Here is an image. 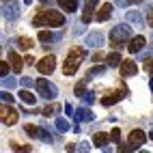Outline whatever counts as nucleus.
<instances>
[{"instance_id":"obj_1","label":"nucleus","mask_w":153,"mask_h":153,"mask_svg":"<svg viewBox=\"0 0 153 153\" xmlns=\"http://www.w3.org/2000/svg\"><path fill=\"white\" fill-rule=\"evenodd\" d=\"M35 26H48V28H60L65 26V15L60 11H54V9H45V11H39L33 17Z\"/></svg>"},{"instance_id":"obj_2","label":"nucleus","mask_w":153,"mask_h":153,"mask_svg":"<svg viewBox=\"0 0 153 153\" xmlns=\"http://www.w3.org/2000/svg\"><path fill=\"white\" fill-rule=\"evenodd\" d=\"M84 54H86L84 48H78V45L71 48L69 54H67V58H65V63H63V74L65 76H74L76 71H78V67H80V63H82Z\"/></svg>"},{"instance_id":"obj_3","label":"nucleus","mask_w":153,"mask_h":153,"mask_svg":"<svg viewBox=\"0 0 153 153\" xmlns=\"http://www.w3.org/2000/svg\"><path fill=\"white\" fill-rule=\"evenodd\" d=\"M129 35H131V26L127 24H117L114 28L110 30V45L112 48H121V45H125L129 41Z\"/></svg>"},{"instance_id":"obj_4","label":"nucleus","mask_w":153,"mask_h":153,"mask_svg":"<svg viewBox=\"0 0 153 153\" xmlns=\"http://www.w3.org/2000/svg\"><path fill=\"white\" fill-rule=\"evenodd\" d=\"M35 86H37V91H39V95H43L45 99H54V97L58 95L56 86H54V84H50L45 78H39L37 82H35Z\"/></svg>"},{"instance_id":"obj_5","label":"nucleus","mask_w":153,"mask_h":153,"mask_svg":"<svg viewBox=\"0 0 153 153\" xmlns=\"http://www.w3.org/2000/svg\"><path fill=\"white\" fill-rule=\"evenodd\" d=\"M145 142H147V131H145V129H131V131H129V136H127V145H129L131 151L138 149V147H142Z\"/></svg>"},{"instance_id":"obj_6","label":"nucleus","mask_w":153,"mask_h":153,"mask_svg":"<svg viewBox=\"0 0 153 153\" xmlns=\"http://www.w3.org/2000/svg\"><path fill=\"white\" fill-rule=\"evenodd\" d=\"M127 95V88L123 86V84H121L117 91H110V93L108 95H104V97H101V106H112V104H117V101H121V99H123Z\"/></svg>"},{"instance_id":"obj_7","label":"nucleus","mask_w":153,"mask_h":153,"mask_svg":"<svg viewBox=\"0 0 153 153\" xmlns=\"http://www.w3.org/2000/svg\"><path fill=\"white\" fill-rule=\"evenodd\" d=\"M17 110L11 104H2V110H0V119H2V125H15L17 123Z\"/></svg>"},{"instance_id":"obj_8","label":"nucleus","mask_w":153,"mask_h":153,"mask_svg":"<svg viewBox=\"0 0 153 153\" xmlns=\"http://www.w3.org/2000/svg\"><path fill=\"white\" fill-rule=\"evenodd\" d=\"M54 69H56V58H54L52 54H48V56H43L41 60H37V71H39V74L50 76Z\"/></svg>"},{"instance_id":"obj_9","label":"nucleus","mask_w":153,"mask_h":153,"mask_svg":"<svg viewBox=\"0 0 153 153\" xmlns=\"http://www.w3.org/2000/svg\"><path fill=\"white\" fill-rule=\"evenodd\" d=\"M97 7H99V0H84V11H82V24H91L93 17L97 15Z\"/></svg>"},{"instance_id":"obj_10","label":"nucleus","mask_w":153,"mask_h":153,"mask_svg":"<svg viewBox=\"0 0 153 153\" xmlns=\"http://www.w3.org/2000/svg\"><path fill=\"white\" fill-rule=\"evenodd\" d=\"M145 43H147V39H145V37H140V35L131 37L129 41H127V50H129V54H136V52H140V50L145 48Z\"/></svg>"},{"instance_id":"obj_11","label":"nucleus","mask_w":153,"mask_h":153,"mask_svg":"<svg viewBox=\"0 0 153 153\" xmlns=\"http://www.w3.org/2000/svg\"><path fill=\"white\" fill-rule=\"evenodd\" d=\"M4 17L11 19V22L19 17V4L15 2V0H9V4L4 2Z\"/></svg>"},{"instance_id":"obj_12","label":"nucleus","mask_w":153,"mask_h":153,"mask_svg":"<svg viewBox=\"0 0 153 153\" xmlns=\"http://www.w3.org/2000/svg\"><path fill=\"white\" fill-rule=\"evenodd\" d=\"M7 58H9V63H11V69L15 71V74H19V71L24 69V60H26V58H22L17 52H9Z\"/></svg>"},{"instance_id":"obj_13","label":"nucleus","mask_w":153,"mask_h":153,"mask_svg":"<svg viewBox=\"0 0 153 153\" xmlns=\"http://www.w3.org/2000/svg\"><path fill=\"white\" fill-rule=\"evenodd\" d=\"M136 71H138V67H136L134 60H123V63H121V76H123V78L136 76Z\"/></svg>"},{"instance_id":"obj_14","label":"nucleus","mask_w":153,"mask_h":153,"mask_svg":"<svg viewBox=\"0 0 153 153\" xmlns=\"http://www.w3.org/2000/svg\"><path fill=\"white\" fill-rule=\"evenodd\" d=\"M112 15V2H104L99 9H97V15H95V19L97 22H106V19Z\"/></svg>"},{"instance_id":"obj_15","label":"nucleus","mask_w":153,"mask_h":153,"mask_svg":"<svg viewBox=\"0 0 153 153\" xmlns=\"http://www.w3.org/2000/svg\"><path fill=\"white\" fill-rule=\"evenodd\" d=\"M58 7L67 13H74L78 11V0H58Z\"/></svg>"},{"instance_id":"obj_16","label":"nucleus","mask_w":153,"mask_h":153,"mask_svg":"<svg viewBox=\"0 0 153 153\" xmlns=\"http://www.w3.org/2000/svg\"><path fill=\"white\" fill-rule=\"evenodd\" d=\"M101 41H104V35H101V33H91L86 37V45H91V48H99Z\"/></svg>"},{"instance_id":"obj_17","label":"nucleus","mask_w":153,"mask_h":153,"mask_svg":"<svg viewBox=\"0 0 153 153\" xmlns=\"http://www.w3.org/2000/svg\"><path fill=\"white\" fill-rule=\"evenodd\" d=\"M110 140V134H106V131H97V134L93 136V145L95 147H106Z\"/></svg>"},{"instance_id":"obj_18","label":"nucleus","mask_w":153,"mask_h":153,"mask_svg":"<svg viewBox=\"0 0 153 153\" xmlns=\"http://www.w3.org/2000/svg\"><path fill=\"white\" fill-rule=\"evenodd\" d=\"M19 99H22L26 106H35V101H37V97L30 93L28 88H22V91H19Z\"/></svg>"},{"instance_id":"obj_19","label":"nucleus","mask_w":153,"mask_h":153,"mask_svg":"<svg viewBox=\"0 0 153 153\" xmlns=\"http://www.w3.org/2000/svg\"><path fill=\"white\" fill-rule=\"evenodd\" d=\"M74 114H76V119H78V121H93V117H95L88 108H78Z\"/></svg>"},{"instance_id":"obj_20","label":"nucleus","mask_w":153,"mask_h":153,"mask_svg":"<svg viewBox=\"0 0 153 153\" xmlns=\"http://www.w3.org/2000/svg\"><path fill=\"white\" fill-rule=\"evenodd\" d=\"M121 63H123V60H121V54L119 52H110L106 56V65L108 67H121Z\"/></svg>"},{"instance_id":"obj_21","label":"nucleus","mask_w":153,"mask_h":153,"mask_svg":"<svg viewBox=\"0 0 153 153\" xmlns=\"http://www.w3.org/2000/svg\"><path fill=\"white\" fill-rule=\"evenodd\" d=\"M86 82H88V78H84L82 82H78V84L74 86V93H76L78 97H84V95H86Z\"/></svg>"},{"instance_id":"obj_22","label":"nucleus","mask_w":153,"mask_h":153,"mask_svg":"<svg viewBox=\"0 0 153 153\" xmlns=\"http://www.w3.org/2000/svg\"><path fill=\"white\" fill-rule=\"evenodd\" d=\"M127 22L129 24H134V26H140L142 24V17H140V13H136V11H127Z\"/></svg>"},{"instance_id":"obj_23","label":"nucleus","mask_w":153,"mask_h":153,"mask_svg":"<svg viewBox=\"0 0 153 153\" xmlns=\"http://www.w3.org/2000/svg\"><path fill=\"white\" fill-rule=\"evenodd\" d=\"M37 37H39V41H41V43H50V41H54V39H56L50 30H39Z\"/></svg>"},{"instance_id":"obj_24","label":"nucleus","mask_w":153,"mask_h":153,"mask_svg":"<svg viewBox=\"0 0 153 153\" xmlns=\"http://www.w3.org/2000/svg\"><path fill=\"white\" fill-rule=\"evenodd\" d=\"M24 129H26V134H28V136H33V138H39V136H41V131H39L41 127H37V125H30V123H28Z\"/></svg>"},{"instance_id":"obj_25","label":"nucleus","mask_w":153,"mask_h":153,"mask_svg":"<svg viewBox=\"0 0 153 153\" xmlns=\"http://www.w3.org/2000/svg\"><path fill=\"white\" fill-rule=\"evenodd\" d=\"M17 48L19 50H30V48H33V41H30L28 37H19L17 39Z\"/></svg>"},{"instance_id":"obj_26","label":"nucleus","mask_w":153,"mask_h":153,"mask_svg":"<svg viewBox=\"0 0 153 153\" xmlns=\"http://www.w3.org/2000/svg\"><path fill=\"white\" fill-rule=\"evenodd\" d=\"M58 108H60L58 104H52V106H45V108H43L41 112H39V114H43V117H52V114H54V112H56Z\"/></svg>"},{"instance_id":"obj_27","label":"nucleus","mask_w":153,"mask_h":153,"mask_svg":"<svg viewBox=\"0 0 153 153\" xmlns=\"http://www.w3.org/2000/svg\"><path fill=\"white\" fill-rule=\"evenodd\" d=\"M56 129L63 134V131H67L69 129V121L67 119H56Z\"/></svg>"},{"instance_id":"obj_28","label":"nucleus","mask_w":153,"mask_h":153,"mask_svg":"<svg viewBox=\"0 0 153 153\" xmlns=\"http://www.w3.org/2000/svg\"><path fill=\"white\" fill-rule=\"evenodd\" d=\"M104 71H106V67H104V65H99V67H93V69H91L88 74H86V78L91 80L93 76H97V74H104Z\"/></svg>"},{"instance_id":"obj_29","label":"nucleus","mask_w":153,"mask_h":153,"mask_svg":"<svg viewBox=\"0 0 153 153\" xmlns=\"http://www.w3.org/2000/svg\"><path fill=\"white\" fill-rule=\"evenodd\" d=\"M9 60V58H7ZM7 60H0V76H9V65H11V63H7Z\"/></svg>"},{"instance_id":"obj_30","label":"nucleus","mask_w":153,"mask_h":153,"mask_svg":"<svg viewBox=\"0 0 153 153\" xmlns=\"http://www.w3.org/2000/svg\"><path fill=\"white\" fill-rule=\"evenodd\" d=\"M145 71L153 76V58H147V60H145Z\"/></svg>"},{"instance_id":"obj_31","label":"nucleus","mask_w":153,"mask_h":153,"mask_svg":"<svg viewBox=\"0 0 153 153\" xmlns=\"http://www.w3.org/2000/svg\"><path fill=\"white\" fill-rule=\"evenodd\" d=\"M2 101H4V104H13V95L7 93V88L2 91Z\"/></svg>"},{"instance_id":"obj_32","label":"nucleus","mask_w":153,"mask_h":153,"mask_svg":"<svg viewBox=\"0 0 153 153\" xmlns=\"http://www.w3.org/2000/svg\"><path fill=\"white\" fill-rule=\"evenodd\" d=\"M2 86H4V88H13V86H15V82H13L11 78H7V76H4V78H2Z\"/></svg>"},{"instance_id":"obj_33","label":"nucleus","mask_w":153,"mask_h":153,"mask_svg":"<svg viewBox=\"0 0 153 153\" xmlns=\"http://www.w3.org/2000/svg\"><path fill=\"white\" fill-rule=\"evenodd\" d=\"M39 138H41V140H45V142H52V136H50L48 131H45V127H41V136H39Z\"/></svg>"},{"instance_id":"obj_34","label":"nucleus","mask_w":153,"mask_h":153,"mask_svg":"<svg viewBox=\"0 0 153 153\" xmlns=\"http://www.w3.org/2000/svg\"><path fill=\"white\" fill-rule=\"evenodd\" d=\"M119 138H121V131H119V129H112V131H110V140L119 142Z\"/></svg>"},{"instance_id":"obj_35","label":"nucleus","mask_w":153,"mask_h":153,"mask_svg":"<svg viewBox=\"0 0 153 153\" xmlns=\"http://www.w3.org/2000/svg\"><path fill=\"white\" fill-rule=\"evenodd\" d=\"M147 24L153 26V7H149V11H147Z\"/></svg>"},{"instance_id":"obj_36","label":"nucleus","mask_w":153,"mask_h":153,"mask_svg":"<svg viewBox=\"0 0 153 153\" xmlns=\"http://www.w3.org/2000/svg\"><path fill=\"white\" fill-rule=\"evenodd\" d=\"M22 86H24V88L33 86V80H28V78H22Z\"/></svg>"},{"instance_id":"obj_37","label":"nucleus","mask_w":153,"mask_h":153,"mask_svg":"<svg viewBox=\"0 0 153 153\" xmlns=\"http://www.w3.org/2000/svg\"><path fill=\"white\" fill-rule=\"evenodd\" d=\"M93 99H95L93 93H86V95H84V101H86V104H93Z\"/></svg>"},{"instance_id":"obj_38","label":"nucleus","mask_w":153,"mask_h":153,"mask_svg":"<svg viewBox=\"0 0 153 153\" xmlns=\"http://www.w3.org/2000/svg\"><path fill=\"white\" fill-rule=\"evenodd\" d=\"M65 110H67V114H74V108H71V104H67Z\"/></svg>"},{"instance_id":"obj_39","label":"nucleus","mask_w":153,"mask_h":153,"mask_svg":"<svg viewBox=\"0 0 153 153\" xmlns=\"http://www.w3.org/2000/svg\"><path fill=\"white\" fill-rule=\"evenodd\" d=\"M125 2H127V4H140L142 0H125Z\"/></svg>"},{"instance_id":"obj_40","label":"nucleus","mask_w":153,"mask_h":153,"mask_svg":"<svg viewBox=\"0 0 153 153\" xmlns=\"http://www.w3.org/2000/svg\"><path fill=\"white\" fill-rule=\"evenodd\" d=\"M39 2H43V4H48V2H52V0H39Z\"/></svg>"},{"instance_id":"obj_41","label":"nucleus","mask_w":153,"mask_h":153,"mask_svg":"<svg viewBox=\"0 0 153 153\" xmlns=\"http://www.w3.org/2000/svg\"><path fill=\"white\" fill-rule=\"evenodd\" d=\"M151 91H153V76H151Z\"/></svg>"}]
</instances>
